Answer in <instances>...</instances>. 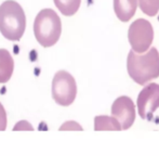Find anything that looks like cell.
Returning <instances> with one entry per match:
<instances>
[{
  "mask_svg": "<svg viewBox=\"0 0 159 156\" xmlns=\"http://www.w3.org/2000/svg\"><path fill=\"white\" fill-rule=\"evenodd\" d=\"M127 70L129 76L139 85L159 77V53L156 48H152L146 53L141 54L131 50L128 54Z\"/></svg>",
  "mask_w": 159,
  "mask_h": 156,
  "instance_id": "cell-1",
  "label": "cell"
},
{
  "mask_svg": "<svg viewBox=\"0 0 159 156\" xmlns=\"http://www.w3.org/2000/svg\"><path fill=\"white\" fill-rule=\"evenodd\" d=\"M26 27L25 12L14 0H7L0 6V33L4 38L17 41Z\"/></svg>",
  "mask_w": 159,
  "mask_h": 156,
  "instance_id": "cell-2",
  "label": "cell"
},
{
  "mask_svg": "<svg viewBox=\"0 0 159 156\" xmlns=\"http://www.w3.org/2000/svg\"><path fill=\"white\" fill-rule=\"evenodd\" d=\"M62 33L61 19L52 9H43L34 22V34L37 41L44 48L52 47L59 41Z\"/></svg>",
  "mask_w": 159,
  "mask_h": 156,
  "instance_id": "cell-3",
  "label": "cell"
},
{
  "mask_svg": "<svg viewBox=\"0 0 159 156\" xmlns=\"http://www.w3.org/2000/svg\"><path fill=\"white\" fill-rule=\"evenodd\" d=\"M77 85L75 78L66 71H59L52 80V97L59 105L68 106L75 101Z\"/></svg>",
  "mask_w": 159,
  "mask_h": 156,
  "instance_id": "cell-4",
  "label": "cell"
},
{
  "mask_svg": "<svg viewBox=\"0 0 159 156\" xmlns=\"http://www.w3.org/2000/svg\"><path fill=\"white\" fill-rule=\"evenodd\" d=\"M128 39L134 52H146L154 39V30L152 24L144 19L134 21L129 27Z\"/></svg>",
  "mask_w": 159,
  "mask_h": 156,
  "instance_id": "cell-5",
  "label": "cell"
},
{
  "mask_svg": "<svg viewBox=\"0 0 159 156\" xmlns=\"http://www.w3.org/2000/svg\"><path fill=\"white\" fill-rule=\"evenodd\" d=\"M136 104L141 118L152 120L155 111L159 108V85L153 82L145 86L139 94Z\"/></svg>",
  "mask_w": 159,
  "mask_h": 156,
  "instance_id": "cell-6",
  "label": "cell"
},
{
  "mask_svg": "<svg viewBox=\"0 0 159 156\" xmlns=\"http://www.w3.org/2000/svg\"><path fill=\"white\" fill-rule=\"evenodd\" d=\"M111 115L118 120L122 130H127L135 120V105L129 97L122 95L114 101Z\"/></svg>",
  "mask_w": 159,
  "mask_h": 156,
  "instance_id": "cell-7",
  "label": "cell"
},
{
  "mask_svg": "<svg viewBox=\"0 0 159 156\" xmlns=\"http://www.w3.org/2000/svg\"><path fill=\"white\" fill-rule=\"evenodd\" d=\"M138 0H114V10L121 22H128L136 12Z\"/></svg>",
  "mask_w": 159,
  "mask_h": 156,
  "instance_id": "cell-8",
  "label": "cell"
},
{
  "mask_svg": "<svg viewBox=\"0 0 159 156\" xmlns=\"http://www.w3.org/2000/svg\"><path fill=\"white\" fill-rule=\"evenodd\" d=\"M14 62L10 52L6 49H0V84L9 81L13 74Z\"/></svg>",
  "mask_w": 159,
  "mask_h": 156,
  "instance_id": "cell-9",
  "label": "cell"
},
{
  "mask_svg": "<svg viewBox=\"0 0 159 156\" xmlns=\"http://www.w3.org/2000/svg\"><path fill=\"white\" fill-rule=\"evenodd\" d=\"M94 130H121V126L114 116H96L94 118Z\"/></svg>",
  "mask_w": 159,
  "mask_h": 156,
  "instance_id": "cell-10",
  "label": "cell"
},
{
  "mask_svg": "<svg viewBox=\"0 0 159 156\" xmlns=\"http://www.w3.org/2000/svg\"><path fill=\"white\" fill-rule=\"evenodd\" d=\"M55 7L66 16H71L78 11L81 0H54Z\"/></svg>",
  "mask_w": 159,
  "mask_h": 156,
  "instance_id": "cell-11",
  "label": "cell"
},
{
  "mask_svg": "<svg viewBox=\"0 0 159 156\" xmlns=\"http://www.w3.org/2000/svg\"><path fill=\"white\" fill-rule=\"evenodd\" d=\"M143 13L148 16H155L159 11V0H138Z\"/></svg>",
  "mask_w": 159,
  "mask_h": 156,
  "instance_id": "cell-12",
  "label": "cell"
},
{
  "mask_svg": "<svg viewBox=\"0 0 159 156\" xmlns=\"http://www.w3.org/2000/svg\"><path fill=\"white\" fill-rule=\"evenodd\" d=\"M60 130H82V127L76 122H67L60 127Z\"/></svg>",
  "mask_w": 159,
  "mask_h": 156,
  "instance_id": "cell-13",
  "label": "cell"
},
{
  "mask_svg": "<svg viewBox=\"0 0 159 156\" xmlns=\"http://www.w3.org/2000/svg\"><path fill=\"white\" fill-rule=\"evenodd\" d=\"M7 128V114L4 108L1 103H0V131L6 130Z\"/></svg>",
  "mask_w": 159,
  "mask_h": 156,
  "instance_id": "cell-14",
  "label": "cell"
},
{
  "mask_svg": "<svg viewBox=\"0 0 159 156\" xmlns=\"http://www.w3.org/2000/svg\"><path fill=\"white\" fill-rule=\"evenodd\" d=\"M13 130H34L33 126L30 124H28L27 122H25V120H22V122H20L19 124H16L14 126V128H13Z\"/></svg>",
  "mask_w": 159,
  "mask_h": 156,
  "instance_id": "cell-15",
  "label": "cell"
}]
</instances>
